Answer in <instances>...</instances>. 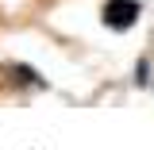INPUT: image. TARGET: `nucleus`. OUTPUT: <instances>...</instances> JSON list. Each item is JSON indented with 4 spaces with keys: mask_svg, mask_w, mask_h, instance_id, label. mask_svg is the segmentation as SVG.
<instances>
[{
    "mask_svg": "<svg viewBox=\"0 0 154 150\" xmlns=\"http://www.w3.org/2000/svg\"><path fill=\"white\" fill-rule=\"evenodd\" d=\"M4 77H8V85L19 89V93H46L50 89V81L38 73L31 62H8L4 66Z\"/></svg>",
    "mask_w": 154,
    "mask_h": 150,
    "instance_id": "nucleus-2",
    "label": "nucleus"
},
{
    "mask_svg": "<svg viewBox=\"0 0 154 150\" xmlns=\"http://www.w3.org/2000/svg\"><path fill=\"white\" fill-rule=\"evenodd\" d=\"M143 0H104L100 4V27L112 35H127L131 27H139L143 19Z\"/></svg>",
    "mask_w": 154,
    "mask_h": 150,
    "instance_id": "nucleus-1",
    "label": "nucleus"
},
{
    "mask_svg": "<svg viewBox=\"0 0 154 150\" xmlns=\"http://www.w3.org/2000/svg\"><path fill=\"white\" fill-rule=\"evenodd\" d=\"M150 77H154V58L143 50L135 58V69H131V85L135 89H150Z\"/></svg>",
    "mask_w": 154,
    "mask_h": 150,
    "instance_id": "nucleus-3",
    "label": "nucleus"
},
{
    "mask_svg": "<svg viewBox=\"0 0 154 150\" xmlns=\"http://www.w3.org/2000/svg\"><path fill=\"white\" fill-rule=\"evenodd\" d=\"M150 89H154V77H150Z\"/></svg>",
    "mask_w": 154,
    "mask_h": 150,
    "instance_id": "nucleus-4",
    "label": "nucleus"
}]
</instances>
